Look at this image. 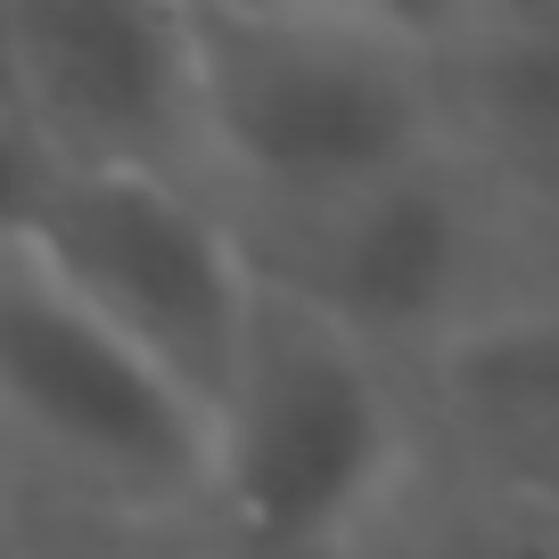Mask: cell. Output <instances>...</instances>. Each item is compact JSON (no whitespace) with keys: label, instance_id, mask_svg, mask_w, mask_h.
I'll use <instances>...</instances> for the list:
<instances>
[{"label":"cell","instance_id":"8992f818","mask_svg":"<svg viewBox=\"0 0 559 559\" xmlns=\"http://www.w3.org/2000/svg\"><path fill=\"white\" fill-rule=\"evenodd\" d=\"M0 99L67 174L198 190V91L181 9L148 0H0Z\"/></svg>","mask_w":559,"mask_h":559},{"label":"cell","instance_id":"ba28073f","mask_svg":"<svg viewBox=\"0 0 559 559\" xmlns=\"http://www.w3.org/2000/svg\"><path fill=\"white\" fill-rule=\"evenodd\" d=\"M419 453L559 502V288L493 305L403 370Z\"/></svg>","mask_w":559,"mask_h":559},{"label":"cell","instance_id":"5b68a950","mask_svg":"<svg viewBox=\"0 0 559 559\" xmlns=\"http://www.w3.org/2000/svg\"><path fill=\"white\" fill-rule=\"evenodd\" d=\"M50 288H67L107 337L174 379L198 412L230 386L255 272L239 255V230L190 181H140V174H67L25 239Z\"/></svg>","mask_w":559,"mask_h":559},{"label":"cell","instance_id":"7c38bea8","mask_svg":"<svg viewBox=\"0 0 559 559\" xmlns=\"http://www.w3.org/2000/svg\"><path fill=\"white\" fill-rule=\"evenodd\" d=\"M0 526H9V469H0Z\"/></svg>","mask_w":559,"mask_h":559},{"label":"cell","instance_id":"52a82bcc","mask_svg":"<svg viewBox=\"0 0 559 559\" xmlns=\"http://www.w3.org/2000/svg\"><path fill=\"white\" fill-rule=\"evenodd\" d=\"M444 148L510 206L543 288H559V0L428 9Z\"/></svg>","mask_w":559,"mask_h":559},{"label":"cell","instance_id":"6da1fadb","mask_svg":"<svg viewBox=\"0 0 559 559\" xmlns=\"http://www.w3.org/2000/svg\"><path fill=\"white\" fill-rule=\"evenodd\" d=\"M198 190L230 230L321 214L444 157L428 9L370 0H190Z\"/></svg>","mask_w":559,"mask_h":559},{"label":"cell","instance_id":"3957f363","mask_svg":"<svg viewBox=\"0 0 559 559\" xmlns=\"http://www.w3.org/2000/svg\"><path fill=\"white\" fill-rule=\"evenodd\" d=\"M0 469L25 519L174 543L206 526V412L25 255H0Z\"/></svg>","mask_w":559,"mask_h":559},{"label":"cell","instance_id":"7a4b0ae2","mask_svg":"<svg viewBox=\"0 0 559 559\" xmlns=\"http://www.w3.org/2000/svg\"><path fill=\"white\" fill-rule=\"evenodd\" d=\"M419 461L403 370L255 288L206 412V559H346Z\"/></svg>","mask_w":559,"mask_h":559},{"label":"cell","instance_id":"277c9868","mask_svg":"<svg viewBox=\"0 0 559 559\" xmlns=\"http://www.w3.org/2000/svg\"><path fill=\"white\" fill-rule=\"evenodd\" d=\"M239 255L255 288L305 305L313 321L346 330L354 346H370L395 370L437 354L453 330L486 321L493 305L551 297L510 206L453 148L362 198H337L321 214L239 230Z\"/></svg>","mask_w":559,"mask_h":559},{"label":"cell","instance_id":"30bf717a","mask_svg":"<svg viewBox=\"0 0 559 559\" xmlns=\"http://www.w3.org/2000/svg\"><path fill=\"white\" fill-rule=\"evenodd\" d=\"M0 559H206V543L107 535V526H58V519H25V510H9V526H0Z\"/></svg>","mask_w":559,"mask_h":559},{"label":"cell","instance_id":"8fae6325","mask_svg":"<svg viewBox=\"0 0 559 559\" xmlns=\"http://www.w3.org/2000/svg\"><path fill=\"white\" fill-rule=\"evenodd\" d=\"M50 190H58V165L41 157V140L17 123V107L0 99V255H25Z\"/></svg>","mask_w":559,"mask_h":559},{"label":"cell","instance_id":"9c48e42d","mask_svg":"<svg viewBox=\"0 0 559 559\" xmlns=\"http://www.w3.org/2000/svg\"><path fill=\"white\" fill-rule=\"evenodd\" d=\"M346 559H559V502L419 453Z\"/></svg>","mask_w":559,"mask_h":559}]
</instances>
